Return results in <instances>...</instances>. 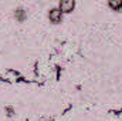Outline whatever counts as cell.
Returning <instances> with one entry per match:
<instances>
[{
    "label": "cell",
    "mask_w": 122,
    "mask_h": 121,
    "mask_svg": "<svg viewBox=\"0 0 122 121\" xmlns=\"http://www.w3.org/2000/svg\"><path fill=\"white\" fill-rule=\"evenodd\" d=\"M48 19L53 24H60L61 20H62V13H61L58 9H51L48 11Z\"/></svg>",
    "instance_id": "cell-1"
},
{
    "label": "cell",
    "mask_w": 122,
    "mask_h": 121,
    "mask_svg": "<svg viewBox=\"0 0 122 121\" xmlns=\"http://www.w3.org/2000/svg\"><path fill=\"white\" fill-rule=\"evenodd\" d=\"M74 7H75V1L74 0H62V1H60L58 10L61 13H70V11H72Z\"/></svg>",
    "instance_id": "cell-2"
},
{
    "label": "cell",
    "mask_w": 122,
    "mask_h": 121,
    "mask_svg": "<svg viewBox=\"0 0 122 121\" xmlns=\"http://www.w3.org/2000/svg\"><path fill=\"white\" fill-rule=\"evenodd\" d=\"M108 6H109L114 11H122V1H109Z\"/></svg>",
    "instance_id": "cell-3"
},
{
    "label": "cell",
    "mask_w": 122,
    "mask_h": 121,
    "mask_svg": "<svg viewBox=\"0 0 122 121\" xmlns=\"http://www.w3.org/2000/svg\"><path fill=\"white\" fill-rule=\"evenodd\" d=\"M24 17H26L24 10H21V9H20V10H17V11H16V19H17V20H20V22H21V20H24Z\"/></svg>",
    "instance_id": "cell-4"
}]
</instances>
